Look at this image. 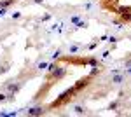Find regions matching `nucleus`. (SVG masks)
I'll use <instances>...</instances> for the list:
<instances>
[{
	"label": "nucleus",
	"instance_id": "obj_13",
	"mask_svg": "<svg viewBox=\"0 0 131 117\" xmlns=\"http://www.w3.org/2000/svg\"><path fill=\"white\" fill-rule=\"evenodd\" d=\"M46 67H47V63H46V61H42V63H39V65H37V68H39V70H44Z\"/></svg>",
	"mask_w": 131,
	"mask_h": 117
},
{
	"label": "nucleus",
	"instance_id": "obj_4",
	"mask_svg": "<svg viewBox=\"0 0 131 117\" xmlns=\"http://www.w3.org/2000/svg\"><path fill=\"white\" fill-rule=\"evenodd\" d=\"M47 110H49L47 107H42V105H39V107L28 108V110H26V114H28V115H33V117H39V115H44Z\"/></svg>",
	"mask_w": 131,
	"mask_h": 117
},
{
	"label": "nucleus",
	"instance_id": "obj_22",
	"mask_svg": "<svg viewBox=\"0 0 131 117\" xmlns=\"http://www.w3.org/2000/svg\"><path fill=\"white\" fill-rule=\"evenodd\" d=\"M16 2H18V0H16Z\"/></svg>",
	"mask_w": 131,
	"mask_h": 117
},
{
	"label": "nucleus",
	"instance_id": "obj_21",
	"mask_svg": "<svg viewBox=\"0 0 131 117\" xmlns=\"http://www.w3.org/2000/svg\"><path fill=\"white\" fill-rule=\"evenodd\" d=\"M35 4H44V0H33Z\"/></svg>",
	"mask_w": 131,
	"mask_h": 117
},
{
	"label": "nucleus",
	"instance_id": "obj_7",
	"mask_svg": "<svg viewBox=\"0 0 131 117\" xmlns=\"http://www.w3.org/2000/svg\"><path fill=\"white\" fill-rule=\"evenodd\" d=\"M14 2H16V0H0V7H5V9H7V7L12 5Z\"/></svg>",
	"mask_w": 131,
	"mask_h": 117
},
{
	"label": "nucleus",
	"instance_id": "obj_14",
	"mask_svg": "<svg viewBox=\"0 0 131 117\" xmlns=\"http://www.w3.org/2000/svg\"><path fill=\"white\" fill-rule=\"evenodd\" d=\"M115 108H117V101H112L108 105V110H115Z\"/></svg>",
	"mask_w": 131,
	"mask_h": 117
},
{
	"label": "nucleus",
	"instance_id": "obj_2",
	"mask_svg": "<svg viewBox=\"0 0 131 117\" xmlns=\"http://www.w3.org/2000/svg\"><path fill=\"white\" fill-rule=\"evenodd\" d=\"M65 75H67V68L58 65V67H56V70H54L52 73H47V80L52 84V82H56V80H61Z\"/></svg>",
	"mask_w": 131,
	"mask_h": 117
},
{
	"label": "nucleus",
	"instance_id": "obj_5",
	"mask_svg": "<svg viewBox=\"0 0 131 117\" xmlns=\"http://www.w3.org/2000/svg\"><path fill=\"white\" fill-rule=\"evenodd\" d=\"M122 82H124V73H115V75L112 77V84H117V86H119Z\"/></svg>",
	"mask_w": 131,
	"mask_h": 117
},
{
	"label": "nucleus",
	"instance_id": "obj_20",
	"mask_svg": "<svg viewBox=\"0 0 131 117\" xmlns=\"http://www.w3.org/2000/svg\"><path fill=\"white\" fill-rule=\"evenodd\" d=\"M77 21H81V16H73L72 18V23H77Z\"/></svg>",
	"mask_w": 131,
	"mask_h": 117
},
{
	"label": "nucleus",
	"instance_id": "obj_12",
	"mask_svg": "<svg viewBox=\"0 0 131 117\" xmlns=\"http://www.w3.org/2000/svg\"><path fill=\"white\" fill-rule=\"evenodd\" d=\"M98 44H100V39H98V40H94L93 44H89V46H88V49H94L96 46H98Z\"/></svg>",
	"mask_w": 131,
	"mask_h": 117
},
{
	"label": "nucleus",
	"instance_id": "obj_3",
	"mask_svg": "<svg viewBox=\"0 0 131 117\" xmlns=\"http://www.w3.org/2000/svg\"><path fill=\"white\" fill-rule=\"evenodd\" d=\"M91 80H93V77H91V75H86V77L79 79V80H77V82L73 84V88H75V91H77V94H79V93H82L84 89L89 86V84H91Z\"/></svg>",
	"mask_w": 131,
	"mask_h": 117
},
{
	"label": "nucleus",
	"instance_id": "obj_15",
	"mask_svg": "<svg viewBox=\"0 0 131 117\" xmlns=\"http://www.w3.org/2000/svg\"><path fill=\"white\" fill-rule=\"evenodd\" d=\"M108 42H110V44H115V42H117V37H115V35H110V37H108Z\"/></svg>",
	"mask_w": 131,
	"mask_h": 117
},
{
	"label": "nucleus",
	"instance_id": "obj_19",
	"mask_svg": "<svg viewBox=\"0 0 131 117\" xmlns=\"http://www.w3.org/2000/svg\"><path fill=\"white\" fill-rule=\"evenodd\" d=\"M60 56H61V51H56V52L52 54V58H54V59H58V58H60Z\"/></svg>",
	"mask_w": 131,
	"mask_h": 117
},
{
	"label": "nucleus",
	"instance_id": "obj_16",
	"mask_svg": "<svg viewBox=\"0 0 131 117\" xmlns=\"http://www.w3.org/2000/svg\"><path fill=\"white\" fill-rule=\"evenodd\" d=\"M81 49V46H70V52H77Z\"/></svg>",
	"mask_w": 131,
	"mask_h": 117
},
{
	"label": "nucleus",
	"instance_id": "obj_8",
	"mask_svg": "<svg viewBox=\"0 0 131 117\" xmlns=\"http://www.w3.org/2000/svg\"><path fill=\"white\" fill-rule=\"evenodd\" d=\"M86 26H88V21H77V23H75V28L79 30V28H86Z\"/></svg>",
	"mask_w": 131,
	"mask_h": 117
},
{
	"label": "nucleus",
	"instance_id": "obj_1",
	"mask_svg": "<svg viewBox=\"0 0 131 117\" xmlns=\"http://www.w3.org/2000/svg\"><path fill=\"white\" fill-rule=\"evenodd\" d=\"M75 96H77V91H75V88L72 86V88H68L65 93H61L60 96L56 98V100H54V101H52V103H51L47 108H49V110H54V108L65 107V105H67V103H70V101H72Z\"/></svg>",
	"mask_w": 131,
	"mask_h": 117
},
{
	"label": "nucleus",
	"instance_id": "obj_9",
	"mask_svg": "<svg viewBox=\"0 0 131 117\" xmlns=\"http://www.w3.org/2000/svg\"><path fill=\"white\" fill-rule=\"evenodd\" d=\"M56 67H58V63H51V65H47V73H52V72L56 70Z\"/></svg>",
	"mask_w": 131,
	"mask_h": 117
},
{
	"label": "nucleus",
	"instance_id": "obj_10",
	"mask_svg": "<svg viewBox=\"0 0 131 117\" xmlns=\"http://www.w3.org/2000/svg\"><path fill=\"white\" fill-rule=\"evenodd\" d=\"M98 73H100V68H98V67H93V70H91V77H94V75H98Z\"/></svg>",
	"mask_w": 131,
	"mask_h": 117
},
{
	"label": "nucleus",
	"instance_id": "obj_17",
	"mask_svg": "<svg viewBox=\"0 0 131 117\" xmlns=\"http://www.w3.org/2000/svg\"><path fill=\"white\" fill-rule=\"evenodd\" d=\"M4 101H7V94L0 93V103H4Z\"/></svg>",
	"mask_w": 131,
	"mask_h": 117
},
{
	"label": "nucleus",
	"instance_id": "obj_6",
	"mask_svg": "<svg viewBox=\"0 0 131 117\" xmlns=\"http://www.w3.org/2000/svg\"><path fill=\"white\" fill-rule=\"evenodd\" d=\"M73 110H75V114H79V115H84V114H86V108L82 107V105H75Z\"/></svg>",
	"mask_w": 131,
	"mask_h": 117
},
{
	"label": "nucleus",
	"instance_id": "obj_11",
	"mask_svg": "<svg viewBox=\"0 0 131 117\" xmlns=\"http://www.w3.org/2000/svg\"><path fill=\"white\" fill-rule=\"evenodd\" d=\"M7 70H9V63H4V65L0 67V73H5Z\"/></svg>",
	"mask_w": 131,
	"mask_h": 117
},
{
	"label": "nucleus",
	"instance_id": "obj_18",
	"mask_svg": "<svg viewBox=\"0 0 131 117\" xmlns=\"http://www.w3.org/2000/svg\"><path fill=\"white\" fill-rule=\"evenodd\" d=\"M21 18V12H12V19H19Z\"/></svg>",
	"mask_w": 131,
	"mask_h": 117
}]
</instances>
